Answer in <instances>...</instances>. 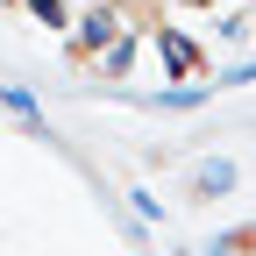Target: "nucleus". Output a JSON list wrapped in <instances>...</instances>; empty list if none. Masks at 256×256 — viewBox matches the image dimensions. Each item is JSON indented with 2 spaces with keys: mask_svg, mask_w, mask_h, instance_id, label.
I'll list each match as a JSON object with an SVG mask.
<instances>
[{
  "mask_svg": "<svg viewBox=\"0 0 256 256\" xmlns=\"http://www.w3.org/2000/svg\"><path fill=\"white\" fill-rule=\"evenodd\" d=\"M150 43H156V57H164L171 78H200V72H206V57H200V43H192L185 28H156Z\"/></svg>",
  "mask_w": 256,
  "mask_h": 256,
  "instance_id": "1",
  "label": "nucleus"
},
{
  "mask_svg": "<svg viewBox=\"0 0 256 256\" xmlns=\"http://www.w3.org/2000/svg\"><path fill=\"white\" fill-rule=\"evenodd\" d=\"M114 36H121V22H114V8H100V14H86V22H78V57L92 64V57H100V50H107Z\"/></svg>",
  "mask_w": 256,
  "mask_h": 256,
  "instance_id": "2",
  "label": "nucleus"
},
{
  "mask_svg": "<svg viewBox=\"0 0 256 256\" xmlns=\"http://www.w3.org/2000/svg\"><path fill=\"white\" fill-rule=\"evenodd\" d=\"M22 8L36 14V22H50V28H64V22H72V8H64V0H22Z\"/></svg>",
  "mask_w": 256,
  "mask_h": 256,
  "instance_id": "3",
  "label": "nucleus"
},
{
  "mask_svg": "<svg viewBox=\"0 0 256 256\" xmlns=\"http://www.w3.org/2000/svg\"><path fill=\"white\" fill-rule=\"evenodd\" d=\"M228 178H235L228 164H206V171H200V192H220V185H228Z\"/></svg>",
  "mask_w": 256,
  "mask_h": 256,
  "instance_id": "4",
  "label": "nucleus"
},
{
  "mask_svg": "<svg viewBox=\"0 0 256 256\" xmlns=\"http://www.w3.org/2000/svg\"><path fill=\"white\" fill-rule=\"evenodd\" d=\"M220 256H249V242H242V235H228V242H220Z\"/></svg>",
  "mask_w": 256,
  "mask_h": 256,
  "instance_id": "5",
  "label": "nucleus"
},
{
  "mask_svg": "<svg viewBox=\"0 0 256 256\" xmlns=\"http://www.w3.org/2000/svg\"><path fill=\"white\" fill-rule=\"evenodd\" d=\"M178 8H214V0H178Z\"/></svg>",
  "mask_w": 256,
  "mask_h": 256,
  "instance_id": "6",
  "label": "nucleus"
}]
</instances>
